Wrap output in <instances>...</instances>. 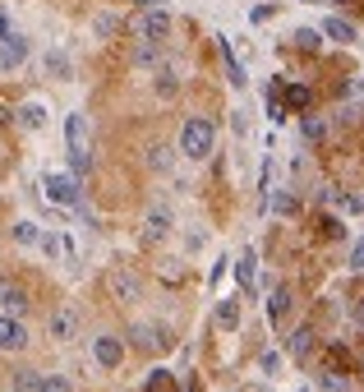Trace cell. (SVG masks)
Returning <instances> with one entry per match:
<instances>
[{"mask_svg":"<svg viewBox=\"0 0 364 392\" xmlns=\"http://www.w3.org/2000/svg\"><path fill=\"white\" fill-rule=\"evenodd\" d=\"M213 148H217V125L208 116H189L180 130V152L189 162H203V157H213Z\"/></svg>","mask_w":364,"mask_h":392,"instance_id":"cell-1","label":"cell"},{"mask_svg":"<svg viewBox=\"0 0 364 392\" xmlns=\"http://www.w3.org/2000/svg\"><path fill=\"white\" fill-rule=\"evenodd\" d=\"M42 194L51 198L56 208H78V203H83L74 171H46V176H42Z\"/></svg>","mask_w":364,"mask_h":392,"instance_id":"cell-2","label":"cell"},{"mask_svg":"<svg viewBox=\"0 0 364 392\" xmlns=\"http://www.w3.org/2000/svg\"><path fill=\"white\" fill-rule=\"evenodd\" d=\"M134 32H138V42H162L171 32V14L167 10H143V14L134 19Z\"/></svg>","mask_w":364,"mask_h":392,"instance_id":"cell-3","label":"cell"},{"mask_svg":"<svg viewBox=\"0 0 364 392\" xmlns=\"http://www.w3.org/2000/svg\"><path fill=\"white\" fill-rule=\"evenodd\" d=\"M28 37H23V32H10V37H5V42H0V74H10V70H19V65L28 61Z\"/></svg>","mask_w":364,"mask_h":392,"instance_id":"cell-4","label":"cell"},{"mask_svg":"<svg viewBox=\"0 0 364 392\" xmlns=\"http://www.w3.org/2000/svg\"><path fill=\"white\" fill-rule=\"evenodd\" d=\"M28 347V328L14 314H0V351H23Z\"/></svg>","mask_w":364,"mask_h":392,"instance_id":"cell-5","label":"cell"},{"mask_svg":"<svg viewBox=\"0 0 364 392\" xmlns=\"http://www.w3.org/2000/svg\"><path fill=\"white\" fill-rule=\"evenodd\" d=\"M92 355H97V364H102V369H116V364L125 360L120 337H92Z\"/></svg>","mask_w":364,"mask_h":392,"instance_id":"cell-6","label":"cell"},{"mask_svg":"<svg viewBox=\"0 0 364 392\" xmlns=\"http://www.w3.org/2000/svg\"><path fill=\"white\" fill-rule=\"evenodd\" d=\"M107 287H111V296H116V300H125V305H129V300H138V277H134V272L116 268V272L107 277Z\"/></svg>","mask_w":364,"mask_h":392,"instance_id":"cell-7","label":"cell"},{"mask_svg":"<svg viewBox=\"0 0 364 392\" xmlns=\"http://www.w3.org/2000/svg\"><path fill=\"white\" fill-rule=\"evenodd\" d=\"M46 328H51V337H56V342H74V332H78V314H74V309H56Z\"/></svg>","mask_w":364,"mask_h":392,"instance_id":"cell-8","label":"cell"},{"mask_svg":"<svg viewBox=\"0 0 364 392\" xmlns=\"http://www.w3.org/2000/svg\"><path fill=\"white\" fill-rule=\"evenodd\" d=\"M129 337H134V347H138V351H157V347H167V328H157V323H138Z\"/></svg>","mask_w":364,"mask_h":392,"instance_id":"cell-9","label":"cell"},{"mask_svg":"<svg viewBox=\"0 0 364 392\" xmlns=\"http://www.w3.org/2000/svg\"><path fill=\"white\" fill-rule=\"evenodd\" d=\"M65 138H69V152L88 148V116H83V111H74V116L65 121Z\"/></svg>","mask_w":364,"mask_h":392,"instance_id":"cell-10","label":"cell"},{"mask_svg":"<svg viewBox=\"0 0 364 392\" xmlns=\"http://www.w3.org/2000/svg\"><path fill=\"white\" fill-rule=\"evenodd\" d=\"M23 305H28L23 287H19V282H10V277H0V309H5V314H19Z\"/></svg>","mask_w":364,"mask_h":392,"instance_id":"cell-11","label":"cell"},{"mask_svg":"<svg viewBox=\"0 0 364 392\" xmlns=\"http://www.w3.org/2000/svg\"><path fill=\"white\" fill-rule=\"evenodd\" d=\"M323 37H332V42H355V23L341 19V14H332V19H323Z\"/></svg>","mask_w":364,"mask_h":392,"instance_id":"cell-12","label":"cell"},{"mask_svg":"<svg viewBox=\"0 0 364 392\" xmlns=\"http://www.w3.org/2000/svg\"><path fill=\"white\" fill-rule=\"evenodd\" d=\"M167 231H171V212L167 208H152L148 222H143V236H148V240H162Z\"/></svg>","mask_w":364,"mask_h":392,"instance_id":"cell-13","label":"cell"},{"mask_svg":"<svg viewBox=\"0 0 364 392\" xmlns=\"http://www.w3.org/2000/svg\"><path fill=\"white\" fill-rule=\"evenodd\" d=\"M14 121L23 125V130H42V125H46V106H42V102H23Z\"/></svg>","mask_w":364,"mask_h":392,"instance_id":"cell-14","label":"cell"},{"mask_svg":"<svg viewBox=\"0 0 364 392\" xmlns=\"http://www.w3.org/2000/svg\"><path fill=\"white\" fill-rule=\"evenodd\" d=\"M217 42H222V56H226V79H231V88H244V83H249V79H244V65L235 61V51H231L226 37H217Z\"/></svg>","mask_w":364,"mask_h":392,"instance_id":"cell-15","label":"cell"},{"mask_svg":"<svg viewBox=\"0 0 364 392\" xmlns=\"http://www.w3.org/2000/svg\"><path fill=\"white\" fill-rule=\"evenodd\" d=\"M46 74H56V79H69L74 74V65H69V56H65V51H56V46H51V51H46Z\"/></svg>","mask_w":364,"mask_h":392,"instance_id":"cell-16","label":"cell"},{"mask_svg":"<svg viewBox=\"0 0 364 392\" xmlns=\"http://www.w3.org/2000/svg\"><path fill=\"white\" fill-rule=\"evenodd\" d=\"M286 314H290V291H286V287H277L272 296H268V318H272V323H281Z\"/></svg>","mask_w":364,"mask_h":392,"instance_id":"cell-17","label":"cell"},{"mask_svg":"<svg viewBox=\"0 0 364 392\" xmlns=\"http://www.w3.org/2000/svg\"><path fill=\"white\" fill-rule=\"evenodd\" d=\"M217 328H240V300H222L217 305Z\"/></svg>","mask_w":364,"mask_h":392,"instance_id":"cell-18","label":"cell"},{"mask_svg":"<svg viewBox=\"0 0 364 392\" xmlns=\"http://www.w3.org/2000/svg\"><path fill=\"white\" fill-rule=\"evenodd\" d=\"M254 263H258V258H254V249H244V254H240V263H235V282H240V291H249V287H254Z\"/></svg>","mask_w":364,"mask_h":392,"instance_id":"cell-19","label":"cell"},{"mask_svg":"<svg viewBox=\"0 0 364 392\" xmlns=\"http://www.w3.org/2000/svg\"><path fill=\"white\" fill-rule=\"evenodd\" d=\"M10 236H14V245H37V240H42V227L23 217V222H14V231H10Z\"/></svg>","mask_w":364,"mask_h":392,"instance_id":"cell-20","label":"cell"},{"mask_svg":"<svg viewBox=\"0 0 364 392\" xmlns=\"http://www.w3.org/2000/svg\"><path fill=\"white\" fill-rule=\"evenodd\" d=\"M37 245L46 249V258H69V245H65L56 231H42V240H37Z\"/></svg>","mask_w":364,"mask_h":392,"instance_id":"cell-21","label":"cell"},{"mask_svg":"<svg viewBox=\"0 0 364 392\" xmlns=\"http://www.w3.org/2000/svg\"><path fill=\"white\" fill-rule=\"evenodd\" d=\"M309 347H314V332H309V328L290 332V355H309Z\"/></svg>","mask_w":364,"mask_h":392,"instance_id":"cell-22","label":"cell"},{"mask_svg":"<svg viewBox=\"0 0 364 392\" xmlns=\"http://www.w3.org/2000/svg\"><path fill=\"white\" fill-rule=\"evenodd\" d=\"M37 392H74V388H69V378L65 374H42L37 378Z\"/></svg>","mask_w":364,"mask_h":392,"instance_id":"cell-23","label":"cell"},{"mask_svg":"<svg viewBox=\"0 0 364 392\" xmlns=\"http://www.w3.org/2000/svg\"><path fill=\"white\" fill-rule=\"evenodd\" d=\"M300 134H304V138H309V143H319V138H323V134H328V125H323V121H319V116H304V125H300Z\"/></svg>","mask_w":364,"mask_h":392,"instance_id":"cell-24","label":"cell"},{"mask_svg":"<svg viewBox=\"0 0 364 392\" xmlns=\"http://www.w3.org/2000/svg\"><path fill=\"white\" fill-rule=\"evenodd\" d=\"M37 378H42L37 369H19L14 374V392H37Z\"/></svg>","mask_w":364,"mask_h":392,"instance_id":"cell-25","label":"cell"},{"mask_svg":"<svg viewBox=\"0 0 364 392\" xmlns=\"http://www.w3.org/2000/svg\"><path fill=\"white\" fill-rule=\"evenodd\" d=\"M319 42H323V32H314V28L295 32V46H300V51H319Z\"/></svg>","mask_w":364,"mask_h":392,"instance_id":"cell-26","label":"cell"},{"mask_svg":"<svg viewBox=\"0 0 364 392\" xmlns=\"http://www.w3.org/2000/svg\"><path fill=\"white\" fill-rule=\"evenodd\" d=\"M148 166H152V171H171V148H152L148 152Z\"/></svg>","mask_w":364,"mask_h":392,"instance_id":"cell-27","label":"cell"},{"mask_svg":"<svg viewBox=\"0 0 364 392\" xmlns=\"http://www.w3.org/2000/svg\"><path fill=\"white\" fill-rule=\"evenodd\" d=\"M92 28H97V37H111L120 23H116V14H97V23H92Z\"/></svg>","mask_w":364,"mask_h":392,"instance_id":"cell-28","label":"cell"},{"mask_svg":"<svg viewBox=\"0 0 364 392\" xmlns=\"http://www.w3.org/2000/svg\"><path fill=\"white\" fill-rule=\"evenodd\" d=\"M69 166H74V176H83V171L92 166V152L88 148H83V152H69Z\"/></svg>","mask_w":364,"mask_h":392,"instance_id":"cell-29","label":"cell"},{"mask_svg":"<svg viewBox=\"0 0 364 392\" xmlns=\"http://www.w3.org/2000/svg\"><path fill=\"white\" fill-rule=\"evenodd\" d=\"M152 61H157V42H143L134 51V65H152Z\"/></svg>","mask_w":364,"mask_h":392,"instance_id":"cell-30","label":"cell"},{"mask_svg":"<svg viewBox=\"0 0 364 392\" xmlns=\"http://www.w3.org/2000/svg\"><path fill=\"white\" fill-rule=\"evenodd\" d=\"M258 369H263V374H277V369H281V355H277V351H263Z\"/></svg>","mask_w":364,"mask_h":392,"instance_id":"cell-31","label":"cell"},{"mask_svg":"<svg viewBox=\"0 0 364 392\" xmlns=\"http://www.w3.org/2000/svg\"><path fill=\"white\" fill-rule=\"evenodd\" d=\"M268 208H272V212H295V198H290V194H272Z\"/></svg>","mask_w":364,"mask_h":392,"instance_id":"cell-32","label":"cell"},{"mask_svg":"<svg viewBox=\"0 0 364 392\" xmlns=\"http://www.w3.org/2000/svg\"><path fill=\"white\" fill-rule=\"evenodd\" d=\"M350 272H364V240H355V249H350Z\"/></svg>","mask_w":364,"mask_h":392,"instance_id":"cell-33","label":"cell"},{"mask_svg":"<svg viewBox=\"0 0 364 392\" xmlns=\"http://www.w3.org/2000/svg\"><path fill=\"white\" fill-rule=\"evenodd\" d=\"M290 102H295V106H309V88H290Z\"/></svg>","mask_w":364,"mask_h":392,"instance_id":"cell-34","label":"cell"},{"mask_svg":"<svg viewBox=\"0 0 364 392\" xmlns=\"http://www.w3.org/2000/svg\"><path fill=\"white\" fill-rule=\"evenodd\" d=\"M5 37H10V19L0 14V42H5Z\"/></svg>","mask_w":364,"mask_h":392,"instance_id":"cell-35","label":"cell"},{"mask_svg":"<svg viewBox=\"0 0 364 392\" xmlns=\"http://www.w3.org/2000/svg\"><path fill=\"white\" fill-rule=\"evenodd\" d=\"M134 5H143V10H162V0H134Z\"/></svg>","mask_w":364,"mask_h":392,"instance_id":"cell-36","label":"cell"},{"mask_svg":"<svg viewBox=\"0 0 364 392\" xmlns=\"http://www.w3.org/2000/svg\"><path fill=\"white\" fill-rule=\"evenodd\" d=\"M336 5H346V0H336Z\"/></svg>","mask_w":364,"mask_h":392,"instance_id":"cell-37","label":"cell"}]
</instances>
